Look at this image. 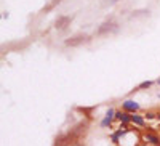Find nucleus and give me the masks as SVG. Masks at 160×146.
<instances>
[{
    "label": "nucleus",
    "instance_id": "f257e3e1",
    "mask_svg": "<svg viewBox=\"0 0 160 146\" xmlns=\"http://www.w3.org/2000/svg\"><path fill=\"white\" fill-rule=\"evenodd\" d=\"M120 109L125 111V112H130V114H136V112L141 111V104L133 98H125L120 103Z\"/></svg>",
    "mask_w": 160,
    "mask_h": 146
},
{
    "label": "nucleus",
    "instance_id": "f03ea898",
    "mask_svg": "<svg viewBox=\"0 0 160 146\" xmlns=\"http://www.w3.org/2000/svg\"><path fill=\"white\" fill-rule=\"evenodd\" d=\"M114 121H115V109L114 108H109L108 111L104 112L102 119L99 121V127L101 128H111L112 124H114Z\"/></svg>",
    "mask_w": 160,
    "mask_h": 146
},
{
    "label": "nucleus",
    "instance_id": "7ed1b4c3",
    "mask_svg": "<svg viewBox=\"0 0 160 146\" xmlns=\"http://www.w3.org/2000/svg\"><path fill=\"white\" fill-rule=\"evenodd\" d=\"M142 141L152 146H160V135L154 133V132H146V133H142Z\"/></svg>",
    "mask_w": 160,
    "mask_h": 146
},
{
    "label": "nucleus",
    "instance_id": "20e7f679",
    "mask_svg": "<svg viewBox=\"0 0 160 146\" xmlns=\"http://www.w3.org/2000/svg\"><path fill=\"white\" fill-rule=\"evenodd\" d=\"M115 122L130 125V124H131V114H130V112H125V111H122V109H117V111H115Z\"/></svg>",
    "mask_w": 160,
    "mask_h": 146
},
{
    "label": "nucleus",
    "instance_id": "39448f33",
    "mask_svg": "<svg viewBox=\"0 0 160 146\" xmlns=\"http://www.w3.org/2000/svg\"><path fill=\"white\" fill-rule=\"evenodd\" d=\"M146 117H144V114H139V112H136V114H131V124L135 125V127H141V128H144L146 127Z\"/></svg>",
    "mask_w": 160,
    "mask_h": 146
},
{
    "label": "nucleus",
    "instance_id": "423d86ee",
    "mask_svg": "<svg viewBox=\"0 0 160 146\" xmlns=\"http://www.w3.org/2000/svg\"><path fill=\"white\" fill-rule=\"evenodd\" d=\"M68 23H69V18H68V16H61V18L56 21V29H64Z\"/></svg>",
    "mask_w": 160,
    "mask_h": 146
},
{
    "label": "nucleus",
    "instance_id": "0eeeda50",
    "mask_svg": "<svg viewBox=\"0 0 160 146\" xmlns=\"http://www.w3.org/2000/svg\"><path fill=\"white\" fill-rule=\"evenodd\" d=\"M154 84H155L154 81H142V82L138 85V90H148V88H151Z\"/></svg>",
    "mask_w": 160,
    "mask_h": 146
},
{
    "label": "nucleus",
    "instance_id": "6e6552de",
    "mask_svg": "<svg viewBox=\"0 0 160 146\" xmlns=\"http://www.w3.org/2000/svg\"><path fill=\"white\" fill-rule=\"evenodd\" d=\"M82 39H87V37H85V35L74 37V39H71V40H66V45H75V44H78V42H82Z\"/></svg>",
    "mask_w": 160,
    "mask_h": 146
},
{
    "label": "nucleus",
    "instance_id": "1a4fd4ad",
    "mask_svg": "<svg viewBox=\"0 0 160 146\" xmlns=\"http://www.w3.org/2000/svg\"><path fill=\"white\" fill-rule=\"evenodd\" d=\"M144 117H146V121H154V119H157V112H154V111H146V112H144Z\"/></svg>",
    "mask_w": 160,
    "mask_h": 146
},
{
    "label": "nucleus",
    "instance_id": "9d476101",
    "mask_svg": "<svg viewBox=\"0 0 160 146\" xmlns=\"http://www.w3.org/2000/svg\"><path fill=\"white\" fill-rule=\"evenodd\" d=\"M108 2H109V3H117L118 0H108Z\"/></svg>",
    "mask_w": 160,
    "mask_h": 146
},
{
    "label": "nucleus",
    "instance_id": "9b49d317",
    "mask_svg": "<svg viewBox=\"0 0 160 146\" xmlns=\"http://www.w3.org/2000/svg\"><path fill=\"white\" fill-rule=\"evenodd\" d=\"M157 121L160 122V112H157Z\"/></svg>",
    "mask_w": 160,
    "mask_h": 146
},
{
    "label": "nucleus",
    "instance_id": "f8f14e48",
    "mask_svg": "<svg viewBox=\"0 0 160 146\" xmlns=\"http://www.w3.org/2000/svg\"><path fill=\"white\" fill-rule=\"evenodd\" d=\"M155 84H157V85H160V79H157V81H155Z\"/></svg>",
    "mask_w": 160,
    "mask_h": 146
},
{
    "label": "nucleus",
    "instance_id": "ddd939ff",
    "mask_svg": "<svg viewBox=\"0 0 160 146\" xmlns=\"http://www.w3.org/2000/svg\"><path fill=\"white\" fill-rule=\"evenodd\" d=\"M78 146H85V144H78Z\"/></svg>",
    "mask_w": 160,
    "mask_h": 146
},
{
    "label": "nucleus",
    "instance_id": "4468645a",
    "mask_svg": "<svg viewBox=\"0 0 160 146\" xmlns=\"http://www.w3.org/2000/svg\"><path fill=\"white\" fill-rule=\"evenodd\" d=\"M64 146H71V144H64Z\"/></svg>",
    "mask_w": 160,
    "mask_h": 146
}]
</instances>
